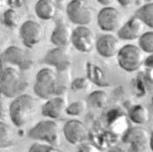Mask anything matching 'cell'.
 I'll use <instances>...</instances> for the list:
<instances>
[{"instance_id": "cell-1", "label": "cell", "mask_w": 153, "mask_h": 152, "mask_svg": "<svg viewBox=\"0 0 153 152\" xmlns=\"http://www.w3.org/2000/svg\"><path fill=\"white\" fill-rule=\"evenodd\" d=\"M33 90L41 99H48L56 95H63L67 86L57 72L50 68H43L36 74Z\"/></svg>"}, {"instance_id": "cell-2", "label": "cell", "mask_w": 153, "mask_h": 152, "mask_svg": "<svg viewBox=\"0 0 153 152\" xmlns=\"http://www.w3.org/2000/svg\"><path fill=\"white\" fill-rule=\"evenodd\" d=\"M28 87V82L23 74L13 67L2 70L0 78V89L4 96L15 99L23 94Z\"/></svg>"}, {"instance_id": "cell-3", "label": "cell", "mask_w": 153, "mask_h": 152, "mask_svg": "<svg viewBox=\"0 0 153 152\" xmlns=\"http://www.w3.org/2000/svg\"><path fill=\"white\" fill-rule=\"evenodd\" d=\"M35 109V100L29 94L23 93L15 98L9 107V115L14 126L21 128L29 122Z\"/></svg>"}, {"instance_id": "cell-4", "label": "cell", "mask_w": 153, "mask_h": 152, "mask_svg": "<svg viewBox=\"0 0 153 152\" xmlns=\"http://www.w3.org/2000/svg\"><path fill=\"white\" fill-rule=\"evenodd\" d=\"M28 137L33 140L42 141L56 146L61 142V131L58 123L52 120L38 122L29 129Z\"/></svg>"}, {"instance_id": "cell-5", "label": "cell", "mask_w": 153, "mask_h": 152, "mask_svg": "<svg viewBox=\"0 0 153 152\" xmlns=\"http://www.w3.org/2000/svg\"><path fill=\"white\" fill-rule=\"evenodd\" d=\"M144 51L137 45L123 46L117 54L119 66L128 72H134L140 69L144 62Z\"/></svg>"}, {"instance_id": "cell-6", "label": "cell", "mask_w": 153, "mask_h": 152, "mask_svg": "<svg viewBox=\"0 0 153 152\" xmlns=\"http://www.w3.org/2000/svg\"><path fill=\"white\" fill-rule=\"evenodd\" d=\"M69 19L77 26H88L93 21L94 13L86 0H71L66 7Z\"/></svg>"}, {"instance_id": "cell-7", "label": "cell", "mask_w": 153, "mask_h": 152, "mask_svg": "<svg viewBox=\"0 0 153 152\" xmlns=\"http://www.w3.org/2000/svg\"><path fill=\"white\" fill-rule=\"evenodd\" d=\"M1 61L18 66L21 70H29L33 67V56L29 51L17 46L8 47L1 54Z\"/></svg>"}, {"instance_id": "cell-8", "label": "cell", "mask_w": 153, "mask_h": 152, "mask_svg": "<svg viewBox=\"0 0 153 152\" xmlns=\"http://www.w3.org/2000/svg\"><path fill=\"white\" fill-rule=\"evenodd\" d=\"M123 13L114 7L105 6L97 16V22L101 30L105 32L118 31L123 26Z\"/></svg>"}, {"instance_id": "cell-9", "label": "cell", "mask_w": 153, "mask_h": 152, "mask_svg": "<svg viewBox=\"0 0 153 152\" xmlns=\"http://www.w3.org/2000/svg\"><path fill=\"white\" fill-rule=\"evenodd\" d=\"M151 135L148 130L142 127H135L129 128L123 137L125 143L129 144V151H146L150 146Z\"/></svg>"}, {"instance_id": "cell-10", "label": "cell", "mask_w": 153, "mask_h": 152, "mask_svg": "<svg viewBox=\"0 0 153 152\" xmlns=\"http://www.w3.org/2000/svg\"><path fill=\"white\" fill-rule=\"evenodd\" d=\"M19 35L24 45L31 48L42 42L44 38V28L41 23L29 19L21 25Z\"/></svg>"}, {"instance_id": "cell-11", "label": "cell", "mask_w": 153, "mask_h": 152, "mask_svg": "<svg viewBox=\"0 0 153 152\" xmlns=\"http://www.w3.org/2000/svg\"><path fill=\"white\" fill-rule=\"evenodd\" d=\"M96 42L94 32L87 26H77L73 30L71 43L77 51L90 53L96 47Z\"/></svg>"}, {"instance_id": "cell-12", "label": "cell", "mask_w": 153, "mask_h": 152, "mask_svg": "<svg viewBox=\"0 0 153 152\" xmlns=\"http://www.w3.org/2000/svg\"><path fill=\"white\" fill-rule=\"evenodd\" d=\"M43 62L53 66L58 72H65L71 65V57L68 47H56L48 50Z\"/></svg>"}, {"instance_id": "cell-13", "label": "cell", "mask_w": 153, "mask_h": 152, "mask_svg": "<svg viewBox=\"0 0 153 152\" xmlns=\"http://www.w3.org/2000/svg\"><path fill=\"white\" fill-rule=\"evenodd\" d=\"M63 135L66 140L72 145H79L89 138L87 126L78 120H71L63 126Z\"/></svg>"}, {"instance_id": "cell-14", "label": "cell", "mask_w": 153, "mask_h": 152, "mask_svg": "<svg viewBox=\"0 0 153 152\" xmlns=\"http://www.w3.org/2000/svg\"><path fill=\"white\" fill-rule=\"evenodd\" d=\"M68 100L63 95H56L48 99L42 107V113L44 117L56 120L68 107Z\"/></svg>"}, {"instance_id": "cell-15", "label": "cell", "mask_w": 153, "mask_h": 152, "mask_svg": "<svg viewBox=\"0 0 153 152\" xmlns=\"http://www.w3.org/2000/svg\"><path fill=\"white\" fill-rule=\"evenodd\" d=\"M96 49L98 53L105 57L111 58L117 56L120 47V42L116 36L111 33H106L99 37L96 42Z\"/></svg>"}, {"instance_id": "cell-16", "label": "cell", "mask_w": 153, "mask_h": 152, "mask_svg": "<svg viewBox=\"0 0 153 152\" xmlns=\"http://www.w3.org/2000/svg\"><path fill=\"white\" fill-rule=\"evenodd\" d=\"M145 24L142 19L135 16L128 19L118 30L117 35L120 39L124 41H134L139 39L143 33Z\"/></svg>"}, {"instance_id": "cell-17", "label": "cell", "mask_w": 153, "mask_h": 152, "mask_svg": "<svg viewBox=\"0 0 153 152\" xmlns=\"http://www.w3.org/2000/svg\"><path fill=\"white\" fill-rule=\"evenodd\" d=\"M73 29L64 21L59 20L52 32L50 42L56 47H68L72 42Z\"/></svg>"}, {"instance_id": "cell-18", "label": "cell", "mask_w": 153, "mask_h": 152, "mask_svg": "<svg viewBox=\"0 0 153 152\" xmlns=\"http://www.w3.org/2000/svg\"><path fill=\"white\" fill-rule=\"evenodd\" d=\"M37 17L42 20H50L56 15L57 7L53 0H38L34 6Z\"/></svg>"}, {"instance_id": "cell-19", "label": "cell", "mask_w": 153, "mask_h": 152, "mask_svg": "<svg viewBox=\"0 0 153 152\" xmlns=\"http://www.w3.org/2000/svg\"><path fill=\"white\" fill-rule=\"evenodd\" d=\"M86 70H87V77L98 86L106 87L109 85L108 82L106 79V75L103 70L100 68L98 65L92 62H87Z\"/></svg>"}, {"instance_id": "cell-20", "label": "cell", "mask_w": 153, "mask_h": 152, "mask_svg": "<svg viewBox=\"0 0 153 152\" xmlns=\"http://www.w3.org/2000/svg\"><path fill=\"white\" fill-rule=\"evenodd\" d=\"M128 118L130 121L138 125L145 124L150 121V112L143 105H135L128 109Z\"/></svg>"}, {"instance_id": "cell-21", "label": "cell", "mask_w": 153, "mask_h": 152, "mask_svg": "<svg viewBox=\"0 0 153 152\" xmlns=\"http://www.w3.org/2000/svg\"><path fill=\"white\" fill-rule=\"evenodd\" d=\"M14 143V134L11 127L4 122L0 123V146L2 149H6L13 146Z\"/></svg>"}, {"instance_id": "cell-22", "label": "cell", "mask_w": 153, "mask_h": 152, "mask_svg": "<svg viewBox=\"0 0 153 152\" xmlns=\"http://www.w3.org/2000/svg\"><path fill=\"white\" fill-rule=\"evenodd\" d=\"M135 16L142 19L146 26L153 28V2H149L139 7Z\"/></svg>"}, {"instance_id": "cell-23", "label": "cell", "mask_w": 153, "mask_h": 152, "mask_svg": "<svg viewBox=\"0 0 153 152\" xmlns=\"http://www.w3.org/2000/svg\"><path fill=\"white\" fill-rule=\"evenodd\" d=\"M88 103L95 108H104L108 103L107 94L100 90L92 91L88 95Z\"/></svg>"}, {"instance_id": "cell-24", "label": "cell", "mask_w": 153, "mask_h": 152, "mask_svg": "<svg viewBox=\"0 0 153 152\" xmlns=\"http://www.w3.org/2000/svg\"><path fill=\"white\" fill-rule=\"evenodd\" d=\"M19 14L14 8L7 9L2 14V23L10 28H14L19 22Z\"/></svg>"}, {"instance_id": "cell-25", "label": "cell", "mask_w": 153, "mask_h": 152, "mask_svg": "<svg viewBox=\"0 0 153 152\" xmlns=\"http://www.w3.org/2000/svg\"><path fill=\"white\" fill-rule=\"evenodd\" d=\"M138 46L149 54L153 53V31L143 33L138 39Z\"/></svg>"}, {"instance_id": "cell-26", "label": "cell", "mask_w": 153, "mask_h": 152, "mask_svg": "<svg viewBox=\"0 0 153 152\" xmlns=\"http://www.w3.org/2000/svg\"><path fill=\"white\" fill-rule=\"evenodd\" d=\"M87 109V102L85 100H77L66 108L65 113L70 116H79L83 114Z\"/></svg>"}, {"instance_id": "cell-27", "label": "cell", "mask_w": 153, "mask_h": 152, "mask_svg": "<svg viewBox=\"0 0 153 152\" xmlns=\"http://www.w3.org/2000/svg\"><path fill=\"white\" fill-rule=\"evenodd\" d=\"M92 81L87 77H76L71 83V90L76 92H85L91 89Z\"/></svg>"}, {"instance_id": "cell-28", "label": "cell", "mask_w": 153, "mask_h": 152, "mask_svg": "<svg viewBox=\"0 0 153 152\" xmlns=\"http://www.w3.org/2000/svg\"><path fill=\"white\" fill-rule=\"evenodd\" d=\"M61 150L56 148L54 145L49 143L35 142L29 149V152H61Z\"/></svg>"}, {"instance_id": "cell-29", "label": "cell", "mask_w": 153, "mask_h": 152, "mask_svg": "<svg viewBox=\"0 0 153 152\" xmlns=\"http://www.w3.org/2000/svg\"><path fill=\"white\" fill-rule=\"evenodd\" d=\"M78 151L81 152H100V150L94 144L88 142H84L78 145Z\"/></svg>"}, {"instance_id": "cell-30", "label": "cell", "mask_w": 153, "mask_h": 152, "mask_svg": "<svg viewBox=\"0 0 153 152\" xmlns=\"http://www.w3.org/2000/svg\"><path fill=\"white\" fill-rule=\"evenodd\" d=\"M7 1L11 8H14V9L22 7L25 3V0H7Z\"/></svg>"}, {"instance_id": "cell-31", "label": "cell", "mask_w": 153, "mask_h": 152, "mask_svg": "<svg viewBox=\"0 0 153 152\" xmlns=\"http://www.w3.org/2000/svg\"><path fill=\"white\" fill-rule=\"evenodd\" d=\"M135 1L136 0H117V2L123 7L130 6L131 4H133L135 3Z\"/></svg>"}, {"instance_id": "cell-32", "label": "cell", "mask_w": 153, "mask_h": 152, "mask_svg": "<svg viewBox=\"0 0 153 152\" xmlns=\"http://www.w3.org/2000/svg\"><path fill=\"white\" fill-rule=\"evenodd\" d=\"M99 4H100L101 5L105 6H110L111 4H113L114 3L115 0H97Z\"/></svg>"}, {"instance_id": "cell-33", "label": "cell", "mask_w": 153, "mask_h": 152, "mask_svg": "<svg viewBox=\"0 0 153 152\" xmlns=\"http://www.w3.org/2000/svg\"><path fill=\"white\" fill-rule=\"evenodd\" d=\"M150 148L153 151V130L151 134V139H150Z\"/></svg>"}, {"instance_id": "cell-34", "label": "cell", "mask_w": 153, "mask_h": 152, "mask_svg": "<svg viewBox=\"0 0 153 152\" xmlns=\"http://www.w3.org/2000/svg\"><path fill=\"white\" fill-rule=\"evenodd\" d=\"M152 105H153V97H152Z\"/></svg>"}, {"instance_id": "cell-35", "label": "cell", "mask_w": 153, "mask_h": 152, "mask_svg": "<svg viewBox=\"0 0 153 152\" xmlns=\"http://www.w3.org/2000/svg\"><path fill=\"white\" fill-rule=\"evenodd\" d=\"M147 1H150V2H152V1H153V0H147Z\"/></svg>"}, {"instance_id": "cell-36", "label": "cell", "mask_w": 153, "mask_h": 152, "mask_svg": "<svg viewBox=\"0 0 153 152\" xmlns=\"http://www.w3.org/2000/svg\"><path fill=\"white\" fill-rule=\"evenodd\" d=\"M1 1H2V2H3V1H4V0H1Z\"/></svg>"}]
</instances>
